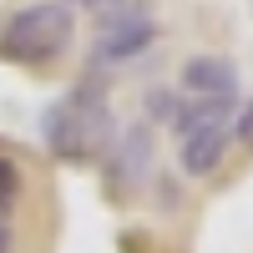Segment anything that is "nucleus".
<instances>
[{"label": "nucleus", "instance_id": "f257e3e1", "mask_svg": "<svg viewBox=\"0 0 253 253\" xmlns=\"http://www.w3.org/2000/svg\"><path fill=\"white\" fill-rule=\"evenodd\" d=\"M41 137H46L51 157H61V162H96V157H107V147L117 137V112H112L107 81L86 76L61 101H51L46 117H41Z\"/></svg>", "mask_w": 253, "mask_h": 253}, {"label": "nucleus", "instance_id": "f03ea898", "mask_svg": "<svg viewBox=\"0 0 253 253\" xmlns=\"http://www.w3.org/2000/svg\"><path fill=\"white\" fill-rule=\"evenodd\" d=\"M71 41H76V15L61 0H36V5H20L0 26V61L51 66L56 56L71 51Z\"/></svg>", "mask_w": 253, "mask_h": 253}, {"label": "nucleus", "instance_id": "9d476101", "mask_svg": "<svg viewBox=\"0 0 253 253\" xmlns=\"http://www.w3.org/2000/svg\"><path fill=\"white\" fill-rule=\"evenodd\" d=\"M61 5H81V10H101V15H107V10H117V5H126V0H61Z\"/></svg>", "mask_w": 253, "mask_h": 253}, {"label": "nucleus", "instance_id": "7ed1b4c3", "mask_svg": "<svg viewBox=\"0 0 253 253\" xmlns=\"http://www.w3.org/2000/svg\"><path fill=\"white\" fill-rule=\"evenodd\" d=\"M157 41V20L147 5L126 0V5L107 10L96 20V36H91V61L96 66H122V61H137L147 46Z\"/></svg>", "mask_w": 253, "mask_h": 253}, {"label": "nucleus", "instance_id": "20e7f679", "mask_svg": "<svg viewBox=\"0 0 253 253\" xmlns=\"http://www.w3.org/2000/svg\"><path fill=\"white\" fill-rule=\"evenodd\" d=\"M152 162H157V147H152V126L132 122L122 126L107 147V193L112 198H132L137 187L152 177Z\"/></svg>", "mask_w": 253, "mask_h": 253}, {"label": "nucleus", "instance_id": "39448f33", "mask_svg": "<svg viewBox=\"0 0 253 253\" xmlns=\"http://www.w3.org/2000/svg\"><path fill=\"white\" fill-rule=\"evenodd\" d=\"M182 101H238V66L228 56H187L177 71Z\"/></svg>", "mask_w": 253, "mask_h": 253}, {"label": "nucleus", "instance_id": "0eeeda50", "mask_svg": "<svg viewBox=\"0 0 253 253\" xmlns=\"http://www.w3.org/2000/svg\"><path fill=\"white\" fill-rule=\"evenodd\" d=\"M20 193H26V177H20V162L0 152V213H15Z\"/></svg>", "mask_w": 253, "mask_h": 253}, {"label": "nucleus", "instance_id": "423d86ee", "mask_svg": "<svg viewBox=\"0 0 253 253\" xmlns=\"http://www.w3.org/2000/svg\"><path fill=\"white\" fill-rule=\"evenodd\" d=\"M228 142H233V122H223V126H198V132L177 137L182 172H187V177H208V172H213V167L223 162Z\"/></svg>", "mask_w": 253, "mask_h": 253}, {"label": "nucleus", "instance_id": "1a4fd4ad", "mask_svg": "<svg viewBox=\"0 0 253 253\" xmlns=\"http://www.w3.org/2000/svg\"><path fill=\"white\" fill-rule=\"evenodd\" d=\"M0 253H20V238H15L10 213H0Z\"/></svg>", "mask_w": 253, "mask_h": 253}, {"label": "nucleus", "instance_id": "6e6552de", "mask_svg": "<svg viewBox=\"0 0 253 253\" xmlns=\"http://www.w3.org/2000/svg\"><path fill=\"white\" fill-rule=\"evenodd\" d=\"M233 142L243 147V152H253V96L243 101V112L233 117Z\"/></svg>", "mask_w": 253, "mask_h": 253}]
</instances>
